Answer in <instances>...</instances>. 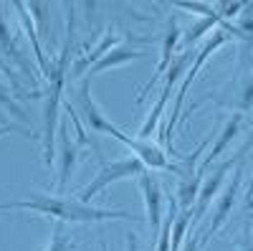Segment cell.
<instances>
[{
  "label": "cell",
  "instance_id": "obj_5",
  "mask_svg": "<svg viewBox=\"0 0 253 251\" xmlns=\"http://www.w3.org/2000/svg\"><path fill=\"white\" fill-rule=\"evenodd\" d=\"M74 112L84 117V122H86V127L94 132V135H109L117 130V124L107 119V114H104L99 109V104L94 101L91 97V79H81L79 87H76V94H74Z\"/></svg>",
  "mask_w": 253,
  "mask_h": 251
},
{
  "label": "cell",
  "instance_id": "obj_1",
  "mask_svg": "<svg viewBox=\"0 0 253 251\" xmlns=\"http://www.w3.org/2000/svg\"><path fill=\"white\" fill-rule=\"evenodd\" d=\"M0 211H31L41 218H51L56 223H104V221H137V216L114 208H96L91 203H79L76 198H56L43 193H31L23 201H5Z\"/></svg>",
  "mask_w": 253,
  "mask_h": 251
},
{
  "label": "cell",
  "instance_id": "obj_6",
  "mask_svg": "<svg viewBox=\"0 0 253 251\" xmlns=\"http://www.w3.org/2000/svg\"><path fill=\"white\" fill-rule=\"evenodd\" d=\"M114 140H119L124 148H129L134 152V157L144 165V167H150V170H172V162L170 157H167V150L160 148L157 142H150V140H139V137H129L124 130H114L112 132Z\"/></svg>",
  "mask_w": 253,
  "mask_h": 251
},
{
  "label": "cell",
  "instance_id": "obj_11",
  "mask_svg": "<svg viewBox=\"0 0 253 251\" xmlns=\"http://www.w3.org/2000/svg\"><path fill=\"white\" fill-rule=\"evenodd\" d=\"M243 117L246 114H241V112H233V117H230L228 122H225V127L218 132V137H215V142H213V148H210L208 150V155H205V160L198 165V175H203L205 170H208V167L210 165H213V162H218L220 160V155L228 150V145L230 142H233L236 140V135L241 132V124H243Z\"/></svg>",
  "mask_w": 253,
  "mask_h": 251
},
{
  "label": "cell",
  "instance_id": "obj_14",
  "mask_svg": "<svg viewBox=\"0 0 253 251\" xmlns=\"http://www.w3.org/2000/svg\"><path fill=\"white\" fill-rule=\"evenodd\" d=\"M13 8L18 10V15H20V23H23V31L28 33L31 44H33V53H36V61H38V69H41V74H43V76L48 79V74H51V64H48V58H46L43 49H41V44H38V36H36V23H33V18H31V13H28L26 3H18V0H15Z\"/></svg>",
  "mask_w": 253,
  "mask_h": 251
},
{
  "label": "cell",
  "instance_id": "obj_16",
  "mask_svg": "<svg viewBox=\"0 0 253 251\" xmlns=\"http://www.w3.org/2000/svg\"><path fill=\"white\" fill-rule=\"evenodd\" d=\"M220 26H223V18H220V15H218V18H200L195 26L187 28V33H182V41H185L187 51H190V46H193L195 41H200L205 33H213V31L220 28Z\"/></svg>",
  "mask_w": 253,
  "mask_h": 251
},
{
  "label": "cell",
  "instance_id": "obj_17",
  "mask_svg": "<svg viewBox=\"0 0 253 251\" xmlns=\"http://www.w3.org/2000/svg\"><path fill=\"white\" fill-rule=\"evenodd\" d=\"M46 251H76V244H74L66 234H63V223H56L53 236H51Z\"/></svg>",
  "mask_w": 253,
  "mask_h": 251
},
{
  "label": "cell",
  "instance_id": "obj_9",
  "mask_svg": "<svg viewBox=\"0 0 253 251\" xmlns=\"http://www.w3.org/2000/svg\"><path fill=\"white\" fill-rule=\"evenodd\" d=\"M137 180H139V191H142L150 228H152L155 236H160V231H162V188L150 173H142Z\"/></svg>",
  "mask_w": 253,
  "mask_h": 251
},
{
  "label": "cell",
  "instance_id": "obj_22",
  "mask_svg": "<svg viewBox=\"0 0 253 251\" xmlns=\"http://www.w3.org/2000/svg\"><path fill=\"white\" fill-rule=\"evenodd\" d=\"M13 132H20V135H26L28 137V130L26 127H20V124H0V137H5V135H13Z\"/></svg>",
  "mask_w": 253,
  "mask_h": 251
},
{
  "label": "cell",
  "instance_id": "obj_19",
  "mask_svg": "<svg viewBox=\"0 0 253 251\" xmlns=\"http://www.w3.org/2000/svg\"><path fill=\"white\" fill-rule=\"evenodd\" d=\"M243 8H246V3H218V5H215L218 15H220L223 20H228V23H230V18L241 15V13H243Z\"/></svg>",
  "mask_w": 253,
  "mask_h": 251
},
{
  "label": "cell",
  "instance_id": "obj_25",
  "mask_svg": "<svg viewBox=\"0 0 253 251\" xmlns=\"http://www.w3.org/2000/svg\"><path fill=\"white\" fill-rule=\"evenodd\" d=\"M241 251H253V246H251V228H248V226L243 228V239H241Z\"/></svg>",
  "mask_w": 253,
  "mask_h": 251
},
{
  "label": "cell",
  "instance_id": "obj_3",
  "mask_svg": "<svg viewBox=\"0 0 253 251\" xmlns=\"http://www.w3.org/2000/svg\"><path fill=\"white\" fill-rule=\"evenodd\" d=\"M228 33L223 31V28H215L213 31V36H208L205 38V44L200 46V51L195 53V61H193V66L187 69V74H185V79H182V84H180V92L175 94V104H172V112H170V122L162 127V145L167 148V155H177L175 150H172V132H175V124H177V117H180V112H182V107H185V97H187V89L193 87V81L198 79V74H200V69L205 66V61L213 56L220 46H225L228 44Z\"/></svg>",
  "mask_w": 253,
  "mask_h": 251
},
{
  "label": "cell",
  "instance_id": "obj_7",
  "mask_svg": "<svg viewBox=\"0 0 253 251\" xmlns=\"http://www.w3.org/2000/svg\"><path fill=\"white\" fill-rule=\"evenodd\" d=\"M241 183H243V165H238L236 167V175H233V183H230L225 191H223V196L218 198V203H215V211H213V221H210V226L205 228V231H200V244L205 246L210 239H213L220 228L225 226V221L230 218V213H233V205H236V201H238V191H241Z\"/></svg>",
  "mask_w": 253,
  "mask_h": 251
},
{
  "label": "cell",
  "instance_id": "obj_15",
  "mask_svg": "<svg viewBox=\"0 0 253 251\" xmlns=\"http://www.w3.org/2000/svg\"><path fill=\"white\" fill-rule=\"evenodd\" d=\"M0 49H3V53L10 56L23 71H31V64L26 61V56L20 53V49L15 46V38L10 36V28H8V23H5V15H3V13H0Z\"/></svg>",
  "mask_w": 253,
  "mask_h": 251
},
{
  "label": "cell",
  "instance_id": "obj_21",
  "mask_svg": "<svg viewBox=\"0 0 253 251\" xmlns=\"http://www.w3.org/2000/svg\"><path fill=\"white\" fill-rule=\"evenodd\" d=\"M26 8H28V10H33L31 15L38 20V23H46V10H48V3H28Z\"/></svg>",
  "mask_w": 253,
  "mask_h": 251
},
{
  "label": "cell",
  "instance_id": "obj_13",
  "mask_svg": "<svg viewBox=\"0 0 253 251\" xmlns=\"http://www.w3.org/2000/svg\"><path fill=\"white\" fill-rule=\"evenodd\" d=\"M139 58H147V53L139 51V49H132V46H117L114 51H109L107 56L99 58L96 64L89 69V79L99 76V74H107L112 69H119L124 64H129V61H139Z\"/></svg>",
  "mask_w": 253,
  "mask_h": 251
},
{
  "label": "cell",
  "instance_id": "obj_27",
  "mask_svg": "<svg viewBox=\"0 0 253 251\" xmlns=\"http://www.w3.org/2000/svg\"><path fill=\"white\" fill-rule=\"evenodd\" d=\"M99 251H107V246H104V244H101V249H99Z\"/></svg>",
  "mask_w": 253,
  "mask_h": 251
},
{
  "label": "cell",
  "instance_id": "obj_18",
  "mask_svg": "<svg viewBox=\"0 0 253 251\" xmlns=\"http://www.w3.org/2000/svg\"><path fill=\"white\" fill-rule=\"evenodd\" d=\"M251 109H253V76H246L243 79V87H241V99H238L236 112L248 114Z\"/></svg>",
  "mask_w": 253,
  "mask_h": 251
},
{
  "label": "cell",
  "instance_id": "obj_2",
  "mask_svg": "<svg viewBox=\"0 0 253 251\" xmlns=\"http://www.w3.org/2000/svg\"><path fill=\"white\" fill-rule=\"evenodd\" d=\"M69 10V26H66V41L56 64H51L48 74V99H46V109H43V162L46 167L53 165L56 160V140H58V112L63 104V84L69 76V58H71V38H74V5L66 3Z\"/></svg>",
  "mask_w": 253,
  "mask_h": 251
},
{
  "label": "cell",
  "instance_id": "obj_24",
  "mask_svg": "<svg viewBox=\"0 0 253 251\" xmlns=\"http://www.w3.org/2000/svg\"><path fill=\"white\" fill-rule=\"evenodd\" d=\"M251 148H253V130H251V135H248V140L243 142V148H241V150H238V152L233 155V162H236V160H243V157H246V152H248Z\"/></svg>",
  "mask_w": 253,
  "mask_h": 251
},
{
  "label": "cell",
  "instance_id": "obj_20",
  "mask_svg": "<svg viewBox=\"0 0 253 251\" xmlns=\"http://www.w3.org/2000/svg\"><path fill=\"white\" fill-rule=\"evenodd\" d=\"M0 104H3L5 109H10V112H13L18 119H26V112H23V109H20L18 104H15V99L8 94V89L3 87V84H0Z\"/></svg>",
  "mask_w": 253,
  "mask_h": 251
},
{
  "label": "cell",
  "instance_id": "obj_10",
  "mask_svg": "<svg viewBox=\"0 0 253 251\" xmlns=\"http://www.w3.org/2000/svg\"><path fill=\"white\" fill-rule=\"evenodd\" d=\"M230 167H233V157L225 160L218 170L203 183L200 193H198V201H195V208H193V223H190V226H198V223L203 221V216L208 213V208L213 205V198L218 196V191H220V185H223V180H225V175H228Z\"/></svg>",
  "mask_w": 253,
  "mask_h": 251
},
{
  "label": "cell",
  "instance_id": "obj_23",
  "mask_svg": "<svg viewBox=\"0 0 253 251\" xmlns=\"http://www.w3.org/2000/svg\"><path fill=\"white\" fill-rule=\"evenodd\" d=\"M180 251H203V244H200V234H193L187 241H185V246L180 249Z\"/></svg>",
  "mask_w": 253,
  "mask_h": 251
},
{
  "label": "cell",
  "instance_id": "obj_26",
  "mask_svg": "<svg viewBox=\"0 0 253 251\" xmlns=\"http://www.w3.org/2000/svg\"><path fill=\"white\" fill-rule=\"evenodd\" d=\"M246 203L253 205V175H251V183H248V191H246Z\"/></svg>",
  "mask_w": 253,
  "mask_h": 251
},
{
  "label": "cell",
  "instance_id": "obj_8",
  "mask_svg": "<svg viewBox=\"0 0 253 251\" xmlns=\"http://www.w3.org/2000/svg\"><path fill=\"white\" fill-rule=\"evenodd\" d=\"M79 152H81V145L69 135L66 124H61L58 127V178H56V191L63 193V188L69 185L74 170H76V162H79Z\"/></svg>",
  "mask_w": 253,
  "mask_h": 251
},
{
  "label": "cell",
  "instance_id": "obj_12",
  "mask_svg": "<svg viewBox=\"0 0 253 251\" xmlns=\"http://www.w3.org/2000/svg\"><path fill=\"white\" fill-rule=\"evenodd\" d=\"M180 38H182V31H180V26H177V20L170 18V26H167V33H165V38H162V56H160V64H157V69H155L150 84L144 87V92L152 89L160 79H165L167 69H170V64H172V56H175V49H177V44H180ZM144 92L139 94V99L144 97ZM139 99H137V101H139Z\"/></svg>",
  "mask_w": 253,
  "mask_h": 251
},
{
  "label": "cell",
  "instance_id": "obj_4",
  "mask_svg": "<svg viewBox=\"0 0 253 251\" xmlns=\"http://www.w3.org/2000/svg\"><path fill=\"white\" fill-rule=\"evenodd\" d=\"M142 173H147V167L137 160V157H124V160H114V162H104L99 167V173L91 178L89 185H84L76 193L79 203H89L91 198H96L99 193H104L109 185L129 180V178H139Z\"/></svg>",
  "mask_w": 253,
  "mask_h": 251
}]
</instances>
